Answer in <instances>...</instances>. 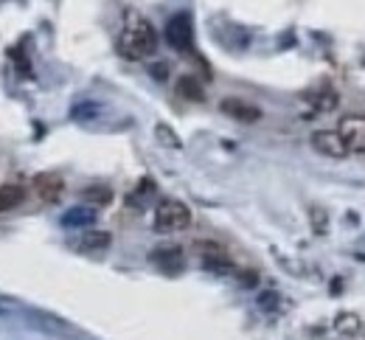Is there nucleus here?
<instances>
[{"mask_svg": "<svg viewBox=\"0 0 365 340\" xmlns=\"http://www.w3.org/2000/svg\"><path fill=\"white\" fill-rule=\"evenodd\" d=\"M155 51H158V34H155L152 23L143 14L130 11L124 17V26H121V34H118V53L130 62H143Z\"/></svg>", "mask_w": 365, "mask_h": 340, "instance_id": "nucleus-1", "label": "nucleus"}, {"mask_svg": "<svg viewBox=\"0 0 365 340\" xmlns=\"http://www.w3.org/2000/svg\"><path fill=\"white\" fill-rule=\"evenodd\" d=\"M152 225L158 234H178L191 225V211L180 200H163L152 214Z\"/></svg>", "mask_w": 365, "mask_h": 340, "instance_id": "nucleus-2", "label": "nucleus"}, {"mask_svg": "<svg viewBox=\"0 0 365 340\" xmlns=\"http://www.w3.org/2000/svg\"><path fill=\"white\" fill-rule=\"evenodd\" d=\"M166 43L175 51H180V53L194 48V26H191V17L185 11L169 17V23H166Z\"/></svg>", "mask_w": 365, "mask_h": 340, "instance_id": "nucleus-3", "label": "nucleus"}, {"mask_svg": "<svg viewBox=\"0 0 365 340\" xmlns=\"http://www.w3.org/2000/svg\"><path fill=\"white\" fill-rule=\"evenodd\" d=\"M312 149L323 155V158H346L349 155V146L343 141V135L337 130H318L312 138H309Z\"/></svg>", "mask_w": 365, "mask_h": 340, "instance_id": "nucleus-4", "label": "nucleus"}, {"mask_svg": "<svg viewBox=\"0 0 365 340\" xmlns=\"http://www.w3.org/2000/svg\"><path fill=\"white\" fill-rule=\"evenodd\" d=\"M337 133L343 135V141L349 146V155L351 152H365V115H349L340 121Z\"/></svg>", "mask_w": 365, "mask_h": 340, "instance_id": "nucleus-5", "label": "nucleus"}, {"mask_svg": "<svg viewBox=\"0 0 365 340\" xmlns=\"http://www.w3.org/2000/svg\"><path fill=\"white\" fill-rule=\"evenodd\" d=\"M31 186H34V195L40 197L43 202H56L59 197L65 195V180H62L59 175H53V172L37 175Z\"/></svg>", "mask_w": 365, "mask_h": 340, "instance_id": "nucleus-6", "label": "nucleus"}, {"mask_svg": "<svg viewBox=\"0 0 365 340\" xmlns=\"http://www.w3.org/2000/svg\"><path fill=\"white\" fill-rule=\"evenodd\" d=\"M220 107H222V113H225V115L236 118V121H245V124H253V121H259V118H262V110H259L256 104L242 101V98H225Z\"/></svg>", "mask_w": 365, "mask_h": 340, "instance_id": "nucleus-7", "label": "nucleus"}, {"mask_svg": "<svg viewBox=\"0 0 365 340\" xmlns=\"http://www.w3.org/2000/svg\"><path fill=\"white\" fill-rule=\"evenodd\" d=\"M113 242V237L107 234V231H96V228H85L82 231V237L76 239V247L79 250H88V253H96V250H107Z\"/></svg>", "mask_w": 365, "mask_h": 340, "instance_id": "nucleus-8", "label": "nucleus"}, {"mask_svg": "<svg viewBox=\"0 0 365 340\" xmlns=\"http://www.w3.org/2000/svg\"><path fill=\"white\" fill-rule=\"evenodd\" d=\"M96 217H98V211L93 205H76L62 217V225L65 228H91Z\"/></svg>", "mask_w": 365, "mask_h": 340, "instance_id": "nucleus-9", "label": "nucleus"}, {"mask_svg": "<svg viewBox=\"0 0 365 340\" xmlns=\"http://www.w3.org/2000/svg\"><path fill=\"white\" fill-rule=\"evenodd\" d=\"M155 264H160L163 270H180L182 267V250L180 247H158L149 256Z\"/></svg>", "mask_w": 365, "mask_h": 340, "instance_id": "nucleus-10", "label": "nucleus"}, {"mask_svg": "<svg viewBox=\"0 0 365 340\" xmlns=\"http://www.w3.org/2000/svg\"><path fill=\"white\" fill-rule=\"evenodd\" d=\"M23 200H26V189H23V186H17V183L0 186V214H6V211H11V208L23 205Z\"/></svg>", "mask_w": 365, "mask_h": 340, "instance_id": "nucleus-11", "label": "nucleus"}, {"mask_svg": "<svg viewBox=\"0 0 365 340\" xmlns=\"http://www.w3.org/2000/svg\"><path fill=\"white\" fill-rule=\"evenodd\" d=\"M178 91H180L185 98H191V101H202V98H205L202 88H200L197 79H191V76H182L180 82H178Z\"/></svg>", "mask_w": 365, "mask_h": 340, "instance_id": "nucleus-12", "label": "nucleus"}, {"mask_svg": "<svg viewBox=\"0 0 365 340\" xmlns=\"http://www.w3.org/2000/svg\"><path fill=\"white\" fill-rule=\"evenodd\" d=\"M88 197H96V200H101V202H107L110 200V189H91Z\"/></svg>", "mask_w": 365, "mask_h": 340, "instance_id": "nucleus-13", "label": "nucleus"}, {"mask_svg": "<svg viewBox=\"0 0 365 340\" xmlns=\"http://www.w3.org/2000/svg\"><path fill=\"white\" fill-rule=\"evenodd\" d=\"M163 71H166V68H163V65H155V76H158V79H163V76H166V73H163Z\"/></svg>", "mask_w": 365, "mask_h": 340, "instance_id": "nucleus-14", "label": "nucleus"}]
</instances>
